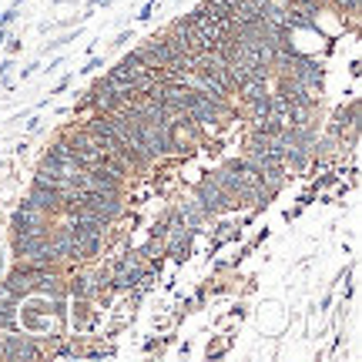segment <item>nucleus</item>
<instances>
[{"label":"nucleus","instance_id":"1","mask_svg":"<svg viewBox=\"0 0 362 362\" xmlns=\"http://www.w3.org/2000/svg\"><path fill=\"white\" fill-rule=\"evenodd\" d=\"M64 198H67L64 192H57V188H51V185L34 181V188H30V194H27V205L44 211V215H51V218H61V202H64Z\"/></svg>","mask_w":362,"mask_h":362},{"label":"nucleus","instance_id":"2","mask_svg":"<svg viewBox=\"0 0 362 362\" xmlns=\"http://www.w3.org/2000/svg\"><path fill=\"white\" fill-rule=\"evenodd\" d=\"M47 218H51V215H44V211H37V208H30L24 202V205L13 211V235H44V232H51V228H47Z\"/></svg>","mask_w":362,"mask_h":362},{"label":"nucleus","instance_id":"3","mask_svg":"<svg viewBox=\"0 0 362 362\" xmlns=\"http://www.w3.org/2000/svg\"><path fill=\"white\" fill-rule=\"evenodd\" d=\"M198 205L205 208V211H221V208H232L235 202L228 198V192L218 185V178L211 175V178H205L202 185H198Z\"/></svg>","mask_w":362,"mask_h":362},{"label":"nucleus","instance_id":"4","mask_svg":"<svg viewBox=\"0 0 362 362\" xmlns=\"http://www.w3.org/2000/svg\"><path fill=\"white\" fill-rule=\"evenodd\" d=\"M4 359H40V349L30 339L4 336Z\"/></svg>","mask_w":362,"mask_h":362},{"label":"nucleus","instance_id":"5","mask_svg":"<svg viewBox=\"0 0 362 362\" xmlns=\"http://www.w3.org/2000/svg\"><path fill=\"white\" fill-rule=\"evenodd\" d=\"M141 282V269H138V262L134 259H121L111 272V285L115 288H131V285Z\"/></svg>","mask_w":362,"mask_h":362},{"label":"nucleus","instance_id":"6","mask_svg":"<svg viewBox=\"0 0 362 362\" xmlns=\"http://www.w3.org/2000/svg\"><path fill=\"white\" fill-rule=\"evenodd\" d=\"M17 302H21V298H13V296H7L0 302V329H4V332H13V329H17Z\"/></svg>","mask_w":362,"mask_h":362},{"label":"nucleus","instance_id":"7","mask_svg":"<svg viewBox=\"0 0 362 362\" xmlns=\"http://www.w3.org/2000/svg\"><path fill=\"white\" fill-rule=\"evenodd\" d=\"M67 292H71L74 298H81V302H84V298H94V296H98V292H94V282H90V279H74Z\"/></svg>","mask_w":362,"mask_h":362},{"label":"nucleus","instance_id":"8","mask_svg":"<svg viewBox=\"0 0 362 362\" xmlns=\"http://www.w3.org/2000/svg\"><path fill=\"white\" fill-rule=\"evenodd\" d=\"M339 7H346V13H356L359 11V0H339Z\"/></svg>","mask_w":362,"mask_h":362},{"label":"nucleus","instance_id":"9","mask_svg":"<svg viewBox=\"0 0 362 362\" xmlns=\"http://www.w3.org/2000/svg\"><path fill=\"white\" fill-rule=\"evenodd\" d=\"M0 359H4V339H0Z\"/></svg>","mask_w":362,"mask_h":362}]
</instances>
